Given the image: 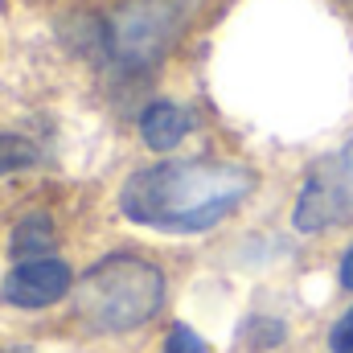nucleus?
Wrapping results in <instances>:
<instances>
[{"instance_id": "nucleus-3", "label": "nucleus", "mask_w": 353, "mask_h": 353, "mask_svg": "<svg viewBox=\"0 0 353 353\" xmlns=\"http://www.w3.org/2000/svg\"><path fill=\"white\" fill-rule=\"evenodd\" d=\"M353 218V140L337 148L333 157L316 161L312 173L304 176L292 226L300 234H321L329 226H341Z\"/></svg>"}, {"instance_id": "nucleus-12", "label": "nucleus", "mask_w": 353, "mask_h": 353, "mask_svg": "<svg viewBox=\"0 0 353 353\" xmlns=\"http://www.w3.org/2000/svg\"><path fill=\"white\" fill-rule=\"evenodd\" d=\"M337 279H341V288L345 292H353V247L341 255V267H337Z\"/></svg>"}, {"instance_id": "nucleus-9", "label": "nucleus", "mask_w": 353, "mask_h": 353, "mask_svg": "<svg viewBox=\"0 0 353 353\" xmlns=\"http://www.w3.org/2000/svg\"><path fill=\"white\" fill-rule=\"evenodd\" d=\"M161 353H210V350H205L201 333H193L189 325H173V329H169V337H165V350H161Z\"/></svg>"}, {"instance_id": "nucleus-7", "label": "nucleus", "mask_w": 353, "mask_h": 353, "mask_svg": "<svg viewBox=\"0 0 353 353\" xmlns=\"http://www.w3.org/2000/svg\"><path fill=\"white\" fill-rule=\"evenodd\" d=\"M54 243H58V230H54V218L50 214H41V210H33V214H25L17 226H12V239H8V251H12V259H46L50 251H54Z\"/></svg>"}, {"instance_id": "nucleus-2", "label": "nucleus", "mask_w": 353, "mask_h": 353, "mask_svg": "<svg viewBox=\"0 0 353 353\" xmlns=\"http://www.w3.org/2000/svg\"><path fill=\"white\" fill-rule=\"evenodd\" d=\"M165 271L144 255H107L74 288V312L90 333H132L165 304Z\"/></svg>"}, {"instance_id": "nucleus-11", "label": "nucleus", "mask_w": 353, "mask_h": 353, "mask_svg": "<svg viewBox=\"0 0 353 353\" xmlns=\"http://www.w3.org/2000/svg\"><path fill=\"white\" fill-rule=\"evenodd\" d=\"M251 341L255 345H279L283 341V325L279 321H251Z\"/></svg>"}, {"instance_id": "nucleus-10", "label": "nucleus", "mask_w": 353, "mask_h": 353, "mask_svg": "<svg viewBox=\"0 0 353 353\" xmlns=\"http://www.w3.org/2000/svg\"><path fill=\"white\" fill-rule=\"evenodd\" d=\"M329 350L333 353H353V308L345 312V316L333 321V329H329Z\"/></svg>"}, {"instance_id": "nucleus-4", "label": "nucleus", "mask_w": 353, "mask_h": 353, "mask_svg": "<svg viewBox=\"0 0 353 353\" xmlns=\"http://www.w3.org/2000/svg\"><path fill=\"white\" fill-rule=\"evenodd\" d=\"M173 37V17L165 4L136 0L128 4L111 25V54L128 66H152L165 54V41Z\"/></svg>"}, {"instance_id": "nucleus-5", "label": "nucleus", "mask_w": 353, "mask_h": 353, "mask_svg": "<svg viewBox=\"0 0 353 353\" xmlns=\"http://www.w3.org/2000/svg\"><path fill=\"white\" fill-rule=\"evenodd\" d=\"M70 283H74V275H70L66 259H54V255L25 259L0 279V300L8 308H50L70 292Z\"/></svg>"}, {"instance_id": "nucleus-8", "label": "nucleus", "mask_w": 353, "mask_h": 353, "mask_svg": "<svg viewBox=\"0 0 353 353\" xmlns=\"http://www.w3.org/2000/svg\"><path fill=\"white\" fill-rule=\"evenodd\" d=\"M37 165V148L25 136H0V176H12Z\"/></svg>"}, {"instance_id": "nucleus-6", "label": "nucleus", "mask_w": 353, "mask_h": 353, "mask_svg": "<svg viewBox=\"0 0 353 353\" xmlns=\"http://www.w3.org/2000/svg\"><path fill=\"white\" fill-rule=\"evenodd\" d=\"M189 128H193V115H189L181 103H173V99H157V103H148L144 115H140V140H144L152 152L176 148V144L189 136Z\"/></svg>"}, {"instance_id": "nucleus-1", "label": "nucleus", "mask_w": 353, "mask_h": 353, "mask_svg": "<svg viewBox=\"0 0 353 353\" xmlns=\"http://www.w3.org/2000/svg\"><path fill=\"white\" fill-rule=\"evenodd\" d=\"M255 181L259 176L234 161H161L123 181L119 210L136 226L205 234L251 197Z\"/></svg>"}]
</instances>
